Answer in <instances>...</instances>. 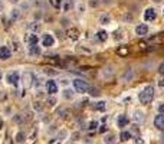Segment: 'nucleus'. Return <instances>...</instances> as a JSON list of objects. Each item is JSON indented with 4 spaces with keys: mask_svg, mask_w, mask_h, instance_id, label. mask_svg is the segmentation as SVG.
<instances>
[{
    "mask_svg": "<svg viewBox=\"0 0 164 144\" xmlns=\"http://www.w3.org/2000/svg\"><path fill=\"white\" fill-rule=\"evenodd\" d=\"M138 100H140L141 104H150V102H153V100H154V86L148 85L145 86L144 90L140 92V95H138Z\"/></svg>",
    "mask_w": 164,
    "mask_h": 144,
    "instance_id": "f257e3e1",
    "label": "nucleus"
},
{
    "mask_svg": "<svg viewBox=\"0 0 164 144\" xmlns=\"http://www.w3.org/2000/svg\"><path fill=\"white\" fill-rule=\"evenodd\" d=\"M72 86H74L75 92H78V94H85V92H88V90H89L88 82L84 81V79H79V78L72 81Z\"/></svg>",
    "mask_w": 164,
    "mask_h": 144,
    "instance_id": "f03ea898",
    "label": "nucleus"
},
{
    "mask_svg": "<svg viewBox=\"0 0 164 144\" xmlns=\"http://www.w3.org/2000/svg\"><path fill=\"white\" fill-rule=\"evenodd\" d=\"M6 81H7L9 85L12 86H17L20 82V74L17 72V71H12V72H9L7 75H6Z\"/></svg>",
    "mask_w": 164,
    "mask_h": 144,
    "instance_id": "7ed1b4c3",
    "label": "nucleus"
},
{
    "mask_svg": "<svg viewBox=\"0 0 164 144\" xmlns=\"http://www.w3.org/2000/svg\"><path fill=\"white\" fill-rule=\"evenodd\" d=\"M45 86H46V92L49 95H55V94L58 92V84L53 81V79H48L45 82Z\"/></svg>",
    "mask_w": 164,
    "mask_h": 144,
    "instance_id": "20e7f679",
    "label": "nucleus"
},
{
    "mask_svg": "<svg viewBox=\"0 0 164 144\" xmlns=\"http://www.w3.org/2000/svg\"><path fill=\"white\" fill-rule=\"evenodd\" d=\"M55 45V38L51 35V33H45L42 36V46L43 48H51Z\"/></svg>",
    "mask_w": 164,
    "mask_h": 144,
    "instance_id": "39448f33",
    "label": "nucleus"
},
{
    "mask_svg": "<svg viewBox=\"0 0 164 144\" xmlns=\"http://www.w3.org/2000/svg\"><path fill=\"white\" fill-rule=\"evenodd\" d=\"M12 58V51L9 46H0V61H7Z\"/></svg>",
    "mask_w": 164,
    "mask_h": 144,
    "instance_id": "423d86ee",
    "label": "nucleus"
},
{
    "mask_svg": "<svg viewBox=\"0 0 164 144\" xmlns=\"http://www.w3.org/2000/svg\"><path fill=\"white\" fill-rule=\"evenodd\" d=\"M157 17V12L154 10L153 7H148V9H145V12H144V20L145 22H153V20H156Z\"/></svg>",
    "mask_w": 164,
    "mask_h": 144,
    "instance_id": "0eeeda50",
    "label": "nucleus"
},
{
    "mask_svg": "<svg viewBox=\"0 0 164 144\" xmlns=\"http://www.w3.org/2000/svg\"><path fill=\"white\" fill-rule=\"evenodd\" d=\"M154 127L160 131H164V114H158L154 118Z\"/></svg>",
    "mask_w": 164,
    "mask_h": 144,
    "instance_id": "6e6552de",
    "label": "nucleus"
},
{
    "mask_svg": "<svg viewBox=\"0 0 164 144\" xmlns=\"http://www.w3.org/2000/svg\"><path fill=\"white\" fill-rule=\"evenodd\" d=\"M33 79H35V77H33V74H32V72H25L23 78H22V75H20V81H23L25 86L32 85V84H33Z\"/></svg>",
    "mask_w": 164,
    "mask_h": 144,
    "instance_id": "1a4fd4ad",
    "label": "nucleus"
},
{
    "mask_svg": "<svg viewBox=\"0 0 164 144\" xmlns=\"http://www.w3.org/2000/svg\"><path fill=\"white\" fill-rule=\"evenodd\" d=\"M29 55H32V56H40L42 55V48L39 46V43L29 45Z\"/></svg>",
    "mask_w": 164,
    "mask_h": 144,
    "instance_id": "9d476101",
    "label": "nucleus"
},
{
    "mask_svg": "<svg viewBox=\"0 0 164 144\" xmlns=\"http://www.w3.org/2000/svg\"><path fill=\"white\" fill-rule=\"evenodd\" d=\"M135 33L138 36H145L147 33H148V26H147L145 23H140L135 27Z\"/></svg>",
    "mask_w": 164,
    "mask_h": 144,
    "instance_id": "9b49d317",
    "label": "nucleus"
},
{
    "mask_svg": "<svg viewBox=\"0 0 164 144\" xmlns=\"http://www.w3.org/2000/svg\"><path fill=\"white\" fill-rule=\"evenodd\" d=\"M128 123H130V118H128V115H125V114L120 115V117H118V120H117V124H118V127H120V128H124V127H127V125H128Z\"/></svg>",
    "mask_w": 164,
    "mask_h": 144,
    "instance_id": "f8f14e48",
    "label": "nucleus"
},
{
    "mask_svg": "<svg viewBox=\"0 0 164 144\" xmlns=\"http://www.w3.org/2000/svg\"><path fill=\"white\" fill-rule=\"evenodd\" d=\"M62 97L65 98V100H74L75 90H72V88H65V90L62 91Z\"/></svg>",
    "mask_w": 164,
    "mask_h": 144,
    "instance_id": "ddd939ff",
    "label": "nucleus"
},
{
    "mask_svg": "<svg viewBox=\"0 0 164 144\" xmlns=\"http://www.w3.org/2000/svg\"><path fill=\"white\" fill-rule=\"evenodd\" d=\"M26 42L29 45H36V43H39V36L36 35V33H29L26 36Z\"/></svg>",
    "mask_w": 164,
    "mask_h": 144,
    "instance_id": "4468645a",
    "label": "nucleus"
},
{
    "mask_svg": "<svg viewBox=\"0 0 164 144\" xmlns=\"http://www.w3.org/2000/svg\"><path fill=\"white\" fill-rule=\"evenodd\" d=\"M26 27L32 32V33H36V32L40 30V23L39 22H30V23L26 25Z\"/></svg>",
    "mask_w": 164,
    "mask_h": 144,
    "instance_id": "2eb2a0df",
    "label": "nucleus"
},
{
    "mask_svg": "<svg viewBox=\"0 0 164 144\" xmlns=\"http://www.w3.org/2000/svg\"><path fill=\"white\" fill-rule=\"evenodd\" d=\"M20 16H22V10H20L19 7L12 9V12H10V19H12V22H15V20H19Z\"/></svg>",
    "mask_w": 164,
    "mask_h": 144,
    "instance_id": "dca6fc26",
    "label": "nucleus"
},
{
    "mask_svg": "<svg viewBox=\"0 0 164 144\" xmlns=\"http://www.w3.org/2000/svg\"><path fill=\"white\" fill-rule=\"evenodd\" d=\"M68 36H69L72 40H76L79 38V30L78 29H75V27H71V29H68Z\"/></svg>",
    "mask_w": 164,
    "mask_h": 144,
    "instance_id": "f3484780",
    "label": "nucleus"
},
{
    "mask_svg": "<svg viewBox=\"0 0 164 144\" xmlns=\"http://www.w3.org/2000/svg\"><path fill=\"white\" fill-rule=\"evenodd\" d=\"M92 108H94L95 111H105V108H107V102H105V101H97V102H94Z\"/></svg>",
    "mask_w": 164,
    "mask_h": 144,
    "instance_id": "a211bd4d",
    "label": "nucleus"
},
{
    "mask_svg": "<svg viewBox=\"0 0 164 144\" xmlns=\"http://www.w3.org/2000/svg\"><path fill=\"white\" fill-rule=\"evenodd\" d=\"M62 9H63V12H71L74 9V0H63Z\"/></svg>",
    "mask_w": 164,
    "mask_h": 144,
    "instance_id": "6ab92c4d",
    "label": "nucleus"
},
{
    "mask_svg": "<svg viewBox=\"0 0 164 144\" xmlns=\"http://www.w3.org/2000/svg\"><path fill=\"white\" fill-rule=\"evenodd\" d=\"M25 140H26V132L25 131H19L17 134H16V137H15L16 144H22Z\"/></svg>",
    "mask_w": 164,
    "mask_h": 144,
    "instance_id": "aec40b11",
    "label": "nucleus"
},
{
    "mask_svg": "<svg viewBox=\"0 0 164 144\" xmlns=\"http://www.w3.org/2000/svg\"><path fill=\"white\" fill-rule=\"evenodd\" d=\"M134 77H135V72H134V69H128L124 75H122V79H124V81H133Z\"/></svg>",
    "mask_w": 164,
    "mask_h": 144,
    "instance_id": "412c9836",
    "label": "nucleus"
},
{
    "mask_svg": "<svg viewBox=\"0 0 164 144\" xmlns=\"http://www.w3.org/2000/svg\"><path fill=\"white\" fill-rule=\"evenodd\" d=\"M97 39L99 40V42H105V40L108 39V33H107L105 30H98L97 32Z\"/></svg>",
    "mask_w": 164,
    "mask_h": 144,
    "instance_id": "4be33fe9",
    "label": "nucleus"
},
{
    "mask_svg": "<svg viewBox=\"0 0 164 144\" xmlns=\"http://www.w3.org/2000/svg\"><path fill=\"white\" fill-rule=\"evenodd\" d=\"M88 94H89L91 97H99V95H101V90H99V88H97V86H89Z\"/></svg>",
    "mask_w": 164,
    "mask_h": 144,
    "instance_id": "5701e85b",
    "label": "nucleus"
},
{
    "mask_svg": "<svg viewBox=\"0 0 164 144\" xmlns=\"http://www.w3.org/2000/svg\"><path fill=\"white\" fill-rule=\"evenodd\" d=\"M134 121H135V123H143V121H144V113H143V111H135V114H134Z\"/></svg>",
    "mask_w": 164,
    "mask_h": 144,
    "instance_id": "b1692460",
    "label": "nucleus"
},
{
    "mask_svg": "<svg viewBox=\"0 0 164 144\" xmlns=\"http://www.w3.org/2000/svg\"><path fill=\"white\" fill-rule=\"evenodd\" d=\"M130 138H131V132L130 131H121V134H120V140L121 141H128Z\"/></svg>",
    "mask_w": 164,
    "mask_h": 144,
    "instance_id": "393cba45",
    "label": "nucleus"
},
{
    "mask_svg": "<svg viewBox=\"0 0 164 144\" xmlns=\"http://www.w3.org/2000/svg\"><path fill=\"white\" fill-rule=\"evenodd\" d=\"M102 74H104V77H105L107 79L111 78V77L114 75V68H111V66H107L105 69H104V72H102Z\"/></svg>",
    "mask_w": 164,
    "mask_h": 144,
    "instance_id": "a878e982",
    "label": "nucleus"
},
{
    "mask_svg": "<svg viewBox=\"0 0 164 144\" xmlns=\"http://www.w3.org/2000/svg\"><path fill=\"white\" fill-rule=\"evenodd\" d=\"M104 143L105 144H114L115 143V136H114V134H107L105 138H104Z\"/></svg>",
    "mask_w": 164,
    "mask_h": 144,
    "instance_id": "bb28decb",
    "label": "nucleus"
},
{
    "mask_svg": "<svg viewBox=\"0 0 164 144\" xmlns=\"http://www.w3.org/2000/svg\"><path fill=\"white\" fill-rule=\"evenodd\" d=\"M89 7H92V9H95V7H98L99 4H101V0H89Z\"/></svg>",
    "mask_w": 164,
    "mask_h": 144,
    "instance_id": "cd10ccee",
    "label": "nucleus"
},
{
    "mask_svg": "<svg viewBox=\"0 0 164 144\" xmlns=\"http://www.w3.org/2000/svg\"><path fill=\"white\" fill-rule=\"evenodd\" d=\"M13 121H15V123H19V124H22V123H23V115H22V114H16L15 117H13Z\"/></svg>",
    "mask_w": 164,
    "mask_h": 144,
    "instance_id": "c85d7f7f",
    "label": "nucleus"
},
{
    "mask_svg": "<svg viewBox=\"0 0 164 144\" xmlns=\"http://www.w3.org/2000/svg\"><path fill=\"white\" fill-rule=\"evenodd\" d=\"M68 114H69V109H59V117L61 118H66L68 117Z\"/></svg>",
    "mask_w": 164,
    "mask_h": 144,
    "instance_id": "c756f323",
    "label": "nucleus"
},
{
    "mask_svg": "<svg viewBox=\"0 0 164 144\" xmlns=\"http://www.w3.org/2000/svg\"><path fill=\"white\" fill-rule=\"evenodd\" d=\"M46 104H48V107H53L55 104H56V98L52 95L51 98H48V101H46Z\"/></svg>",
    "mask_w": 164,
    "mask_h": 144,
    "instance_id": "7c9ffc66",
    "label": "nucleus"
},
{
    "mask_svg": "<svg viewBox=\"0 0 164 144\" xmlns=\"http://www.w3.org/2000/svg\"><path fill=\"white\" fill-rule=\"evenodd\" d=\"M33 108H35L36 111H42V109H43V105H42V102H40V101H36V102H33Z\"/></svg>",
    "mask_w": 164,
    "mask_h": 144,
    "instance_id": "2f4dec72",
    "label": "nucleus"
},
{
    "mask_svg": "<svg viewBox=\"0 0 164 144\" xmlns=\"http://www.w3.org/2000/svg\"><path fill=\"white\" fill-rule=\"evenodd\" d=\"M99 22H101L102 25H108V23H109V16H108V15L101 16V19H99Z\"/></svg>",
    "mask_w": 164,
    "mask_h": 144,
    "instance_id": "473e14b6",
    "label": "nucleus"
},
{
    "mask_svg": "<svg viewBox=\"0 0 164 144\" xmlns=\"http://www.w3.org/2000/svg\"><path fill=\"white\" fill-rule=\"evenodd\" d=\"M97 127H98V121H91L89 124H88V130H97Z\"/></svg>",
    "mask_w": 164,
    "mask_h": 144,
    "instance_id": "72a5a7b5",
    "label": "nucleus"
},
{
    "mask_svg": "<svg viewBox=\"0 0 164 144\" xmlns=\"http://www.w3.org/2000/svg\"><path fill=\"white\" fill-rule=\"evenodd\" d=\"M33 84H35L36 88H39V86L43 84V79L42 78H35V79H33Z\"/></svg>",
    "mask_w": 164,
    "mask_h": 144,
    "instance_id": "f704fd0d",
    "label": "nucleus"
},
{
    "mask_svg": "<svg viewBox=\"0 0 164 144\" xmlns=\"http://www.w3.org/2000/svg\"><path fill=\"white\" fill-rule=\"evenodd\" d=\"M114 39H115V40H121V39H122L121 32H120V30H117V32H115V33H114Z\"/></svg>",
    "mask_w": 164,
    "mask_h": 144,
    "instance_id": "c9c22d12",
    "label": "nucleus"
},
{
    "mask_svg": "<svg viewBox=\"0 0 164 144\" xmlns=\"http://www.w3.org/2000/svg\"><path fill=\"white\" fill-rule=\"evenodd\" d=\"M157 109L160 111V114H164V104L163 102H160V104L157 105Z\"/></svg>",
    "mask_w": 164,
    "mask_h": 144,
    "instance_id": "e433bc0d",
    "label": "nucleus"
},
{
    "mask_svg": "<svg viewBox=\"0 0 164 144\" xmlns=\"http://www.w3.org/2000/svg\"><path fill=\"white\" fill-rule=\"evenodd\" d=\"M128 53V49H127V48H124V49H118V55H127Z\"/></svg>",
    "mask_w": 164,
    "mask_h": 144,
    "instance_id": "4c0bfd02",
    "label": "nucleus"
},
{
    "mask_svg": "<svg viewBox=\"0 0 164 144\" xmlns=\"http://www.w3.org/2000/svg\"><path fill=\"white\" fill-rule=\"evenodd\" d=\"M158 74H160V75H164V62L160 63V66H158Z\"/></svg>",
    "mask_w": 164,
    "mask_h": 144,
    "instance_id": "58836bf2",
    "label": "nucleus"
},
{
    "mask_svg": "<svg viewBox=\"0 0 164 144\" xmlns=\"http://www.w3.org/2000/svg\"><path fill=\"white\" fill-rule=\"evenodd\" d=\"M53 4H55V7H61L62 6V0H55Z\"/></svg>",
    "mask_w": 164,
    "mask_h": 144,
    "instance_id": "ea45409f",
    "label": "nucleus"
},
{
    "mask_svg": "<svg viewBox=\"0 0 164 144\" xmlns=\"http://www.w3.org/2000/svg\"><path fill=\"white\" fill-rule=\"evenodd\" d=\"M107 130H108L107 128V125H101V127H99V132H105Z\"/></svg>",
    "mask_w": 164,
    "mask_h": 144,
    "instance_id": "a19ab883",
    "label": "nucleus"
},
{
    "mask_svg": "<svg viewBox=\"0 0 164 144\" xmlns=\"http://www.w3.org/2000/svg\"><path fill=\"white\" fill-rule=\"evenodd\" d=\"M72 140H79V132H75L72 136Z\"/></svg>",
    "mask_w": 164,
    "mask_h": 144,
    "instance_id": "79ce46f5",
    "label": "nucleus"
},
{
    "mask_svg": "<svg viewBox=\"0 0 164 144\" xmlns=\"http://www.w3.org/2000/svg\"><path fill=\"white\" fill-rule=\"evenodd\" d=\"M3 9H4V3L2 2V0H0V13L3 12Z\"/></svg>",
    "mask_w": 164,
    "mask_h": 144,
    "instance_id": "37998d69",
    "label": "nucleus"
},
{
    "mask_svg": "<svg viewBox=\"0 0 164 144\" xmlns=\"http://www.w3.org/2000/svg\"><path fill=\"white\" fill-rule=\"evenodd\" d=\"M68 82H69V81H68V79H62V81H61V84H63V85H66Z\"/></svg>",
    "mask_w": 164,
    "mask_h": 144,
    "instance_id": "c03bdc74",
    "label": "nucleus"
},
{
    "mask_svg": "<svg viewBox=\"0 0 164 144\" xmlns=\"http://www.w3.org/2000/svg\"><path fill=\"white\" fill-rule=\"evenodd\" d=\"M153 2H154V3H161L163 0H153Z\"/></svg>",
    "mask_w": 164,
    "mask_h": 144,
    "instance_id": "a18cd8bd",
    "label": "nucleus"
},
{
    "mask_svg": "<svg viewBox=\"0 0 164 144\" xmlns=\"http://www.w3.org/2000/svg\"><path fill=\"white\" fill-rule=\"evenodd\" d=\"M161 141L164 143V131H163V134H161Z\"/></svg>",
    "mask_w": 164,
    "mask_h": 144,
    "instance_id": "49530a36",
    "label": "nucleus"
},
{
    "mask_svg": "<svg viewBox=\"0 0 164 144\" xmlns=\"http://www.w3.org/2000/svg\"><path fill=\"white\" fill-rule=\"evenodd\" d=\"M12 3H19V0H10Z\"/></svg>",
    "mask_w": 164,
    "mask_h": 144,
    "instance_id": "de8ad7c7",
    "label": "nucleus"
},
{
    "mask_svg": "<svg viewBox=\"0 0 164 144\" xmlns=\"http://www.w3.org/2000/svg\"><path fill=\"white\" fill-rule=\"evenodd\" d=\"M0 81H2V72H0Z\"/></svg>",
    "mask_w": 164,
    "mask_h": 144,
    "instance_id": "09e8293b",
    "label": "nucleus"
},
{
    "mask_svg": "<svg viewBox=\"0 0 164 144\" xmlns=\"http://www.w3.org/2000/svg\"><path fill=\"white\" fill-rule=\"evenodd\" d=\"M163 13H164V10H163Z\"/></svg>",
    "mask_w": 164,
    "mask_h": 144,
    "instance_id": "8fccbe9b",
    "label": "nucleus"
}]
</instances>
